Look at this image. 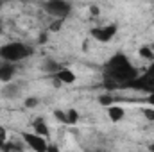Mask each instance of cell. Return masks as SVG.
<instances>
[{
    "label": "cell",
    "instance_id": "3",
    "mask_svg": "<svg viewBox=\"0 0 154 152\" xmlns=\"http://www.w3.org/2000/svg\"><path fill=\"white\" fill-rule=\"evenodd\" d=\"M127 88H134V90H142V91L152 93L154 91V61L151 63L149 70H145L142 75H138L133 82H129Z\"/></svg>",
    "mask_w": 154,
    "mask_h": 152
},
{
    "label": "cell",
    "instance_id": "12",
    "mask_svg": "<svg viewBox=\"0 0 154 152\" xmlns=\"http://www.w3.org/2000/svg\"><path fill=\"white\" fill-rule=\"evenodd\" d=\"M18 93H20V86H18V84L9 82V84H5V86L2 88V95H4L5 99H14V97H18Z\"/></svg>",
    "mask_w": 154,
    "mask_h": 152
},
{
    "label": "cell",
    "instance_id": "9",
    "mask_svg": "<svg viewBox=\"0 0 154 152\" xmlns=\"http://www.w3.org/2000/svg\"><path fill=\"white\" fill-rule=\"evenodd\" d=\"M61 68H63V66H61L57 61H54L52 57H47V59L43 61V65H41V70L47 72V74H52V75H56Z\"/></svg>",
    "mask_w": 154,
    "mask_h": 152
},
{
    "label": "cell",
    "instance_id": "15",
    "mask_svg": "<svg viewBox=\"0 0 154 152\" xmlns=\"http://www.w3.org/2000/svg\"><path fill=\"white\" fill-rule=\"evenodd\" d=\"M77 122H79V113H77V109H68V111H66V123H68V125H75Z\"/></svg>",
    "mask_w": 154,
    "mask_h": 152
},
{
    "label": "cell",
    "instance_id": "25",
    "mask_svg": "<svg viewBox=\"0 0 154 152\" xmlns=\"http://www.w3.org/2000/svg\"><path fill=\"white\" fill-rule=\"evenodd\" d=\"M0 7H2V2H0ZM0 27H2V16H0Z\"/></svg>",
    "mask_w": 154,
    "mask_h": 152
},
{
    "label": "cell",
    "instance_id": "14",
    "mask_svg": "<svg viewBox=\"0 0 154 152\" xmlns=\"http://www.w3.org/2000/svg\"><path fill=\"white\" fill-rule=\"evenodd\" d=\"M97 100H99V104H100V106H106V108L113 106V97H111L109 93H102V95H99V97H97Z\"/></svg>",
    "mask_w": 154,
    "mask_h": 152
},
{
    "label": "cell",
    "instance_id": "1",
    "mask_svg": "<svg viewBox=\"0 0 154 152\" xmlns=\"http://www.w3.org/2000/svg\"><path fill=\"white\" fill-rule=\"evenodd\" d=\"M138 77L136 68L131 65L129 57L122 52H116L115 56L104 65V79L108 88H127L129 82H133Z\"/></svg>",
    "mask_w": 154,
    "mask_h": 152
},
{
    "label": "cell",
    "instance_id": "11",
    "mask_svg": "<svg viewBox=\"0 0 154 152\" xmlns=\"http://www.w3.org/2000/svg\"><path fill=\"white\" fill-rule=\"evenodd\" d=\"M124 114H125V111H124V108H120V106H109V108H108V118H109L111 122H115V123L124 118Z\"/></svg>",
    "mask_w": 154,
    "mask_h": 152
},
{
    "label": "cell",
    "instance_id": "6",
    "mask_svg": "<svg viewBox=\"0 0 154 152\" xmlns=\"http://www.w3.org/2000/svg\"><path fill=\"white\" fill-rule=\"evenodd\" d=\"M116 34V25H104V27H95V29H91V38L97 39V41H100V43H108V41H111L113 36Z\"/></svg>",
    "mask_w": 154,
    "mask_h": 152
},
{
    "label": "cell",
    "instance_id": "4",
    "mask_svg": "<svg viewBox=\"0 0 154 152\" xmlns=\"http://www.w3.org/2000/svg\"><path fill=\"white\" fill-rule=\"evenodd\" d=\"M43 9L48 14L56 16V20H65L72 11V4L65 2V0H48V2L43 4Z\"/></svg>",
    "mask_w": 154,
    "mask_h": 152
},
{
    "label": "cell",
    "instance_id": "13",
    "mask_svg": "<svg viewBox=\"0 0 154 152\" xmlns=\"http://www.w3.org/2000/svg\"><path fill=\"white\" fill-rule=\"evenodd\" d=\"M138 56L142 57V59H147V61H154V48L152 47H149V45H143V47H140V50H138Z\"/></svg>",
    "mask_w": 154,
    "mask_h": 152
},
{
    "label": "cell",
    "instance_id": "26",
    "mask_svg": "<svg viewBox=\"0 0 154 152\" xmlns=\"http://www.w3.org/2000/svg\"><path fill=\"white\" fill-rule=\"evenodd\" d=\"M14 152H22V150H14Z\"/></svg>",
    "mask_w": 154,
    "mask_h": 152
},
{
    "label": "cell",
    "instance_id": "7",
    "mask_svg": "<svg viewBox=\"0 0 154 152\" xmlns=\"http://www.w3.org/2000/svg\"><path fill=\"white\" fill-rule=\"evenodd\" d=\"M13 77H14V65L7 61H0V81L4 84H9Z\"/></svg>",
    "mask_w": 154,
    "mask_h": 152
},
{
    "label": "cell",
    "instance_id": "5",
    "mask_svg": "<svg viewBox=\"0 0 154 152\" xmlns=\"http://www.w3.org/2000/svg\"><path fill=\"white\" fill-rule=\"evenodd\" d=\"M22 140H23V143L29 145V149H32L34 152H47V149H48L47 140L43 136L34 134V132H23L22 134Z\"/></svg>",
    "mask_w": 154,
    "mask_h": 152
},
{
    "label": "cell",
    "instance_id": "2",
    "mask_svg": "<svg viewBox=\"0 0 154 152\" xmlns=\"http://www.w3.org/2000/svg\"><path fill=\"white\" fill-rule=\"evenodd\" d=\"M32 47L25 45V43H20V41H14V43H5L4 47H0V57L2 61H7V63H18V61H23L27 59L31 54H32Z\"/></svg>",
    "mask_w": 154,
    "mask_h": 152
},
{
    "label": "cell",
    "instance_id": "28",
    "mask_svg": "<svg viewBox=\"0 0 154 152\" xmlns=\"http://www.w3.org/2000/svg\"><path fill=\"white\" fill-rule=\"evenodd\" d=\"M152 48H154V45H152Z\"/></svg>",
    "mask_w": 154,
    "mask_h": 152
},
{
    "label": "cell",
    "instance_id": "23",
    "mask_svg": "<svg viewBox=\"0 0 154 152\" xmlns=\"http://www.w3.org/2000/svg\"><path fill=\"white\" fill-rule=\"evenodd\" d=\"M149 104L154 108V91H152V93H149Z\"/></svg>",
    "mask_w": 154,
    "mask_h": 152
},
{
    "label": "cell",
    "instance_id": "24",
    "mask_svg": "<svg viewBox=\"0 0 154 152\" xmlns=\"http://www.w3.org/2000/svg\"><path fill=\"white\" fill-rule=\"evenodd\" d=\"M149 152H154V143H149Z\"/></svg>",
    "mask_w": 154,
    "mask_h": 152
},
{
    "label": "cell",
    "instance_id": "27",
    "mask_svg": "<svg viewBox=\"0 0 154 152\" xmlns=\"http://www.w3.org/2000/svg\"><path fill=\"white\" fill-rule=\"evenodd\" d=\"M91 152H97V150H91Z\"/></svg>",
    "mask_w": 154,
    "mask_h": 152
},
{
    "label": "cell",
    "instance_id": "16",
    "mask_svg": "<svg viewBox=\"0 0 154 152\" xmlns=\"http://www.w3.org/2000/svg\"><path fill=\"white\" fill-rule=\"evenodd\" d=\"M38 104H39V99H38V97H27V99L23 100V106H25V108H29V109L36 108Z\"/></svg>",
    "mask_w": 154,
    "mask_h": 152
},
{
    "label": "cell",
    "instance_id": "19",
    "mask_svg": "<svg viewBox=\"0 0 154 152\" xmlns=\"http://www.w3.org/2000/svg\"><path fill=\"white\" fill-rule=\"evenodd\" d=\"M54 118H56L57 122H63V123H66V111L56 109V111H54Z\"/></svg>",
    "mask_w": 154,
    "mask_h": 152
},
{
    "label": "cell",
    "instance_id": "17",
    "mask_svg": "<svg viewBox=\"0 0 154 152\" xmlns=\"http://www.w3.org/2000/svg\"><path fill=\"white\" fill-rule=\"evenodd\" d=\"M63 22H65V20H54V22L48 25V31H50V32H57V31H61Z\"/></svg>",
    "mask_w": 154,
    "mask_h": 152
},
{
    "label": "cell",
    "instance_id": "8",
    "mask_svg": "<svg viewBox=\"0 0 154 152\" xmlns=\"http://www.w3.org/2000/svg\"><path fill=\"white\" fill-rule=\"evenodd\" d=\"M54 77H56L61 84H74V82H75V74H74L70 68H66V66H63Z\"/></svg>",
    "mask_w": 154,
    "mask_h": 152
},
{
    "label": "cell",
    "instance_id": "20",
    "mask_svg": "<svg viewBox=\"0 0 154 152\" xmlns=\"http://www.w3.org/2000/svg\"><path fill=\"white\" fill-rule=\"evenodd\" d=\"M143 116H145L147 120L154 122V108H145V109H143Z\"/></svg>",
    "mask_w": 154,
    "mask_h": 152
},
{
    "label": "cell",
    "instance_id": "21",
    "mask_svg": "<svg viewBox=\"0 0 154 152\" xmlns=\"http://www.w3.org/2000/svg\"><path fill=\"white\" fill-rule=\"evenodd\" d=\"M90 13H91L93 16H99V7H97V5H90Z\"/></svg>",
    "mask_w": 154,
    "mask_h": 152
},
{
    "label": "cell",
    "instance_id": "18",
    "mask_svg": "<svg viewBox=\"0 0 154 152\" xmlns=\"http://www.w3.org/2000/svg\"><path fill=\"white\" fill-rule=\"evenodd\" d=\"M5 140H7V129L0 125V149H5Z\"/></svg>",
    "mask_w": 154,
    "mask_h": 152
},
{
    "label": "cell",
    "instance_id": "22",
    "mask_svg": "<svg viewBox=\"0 0 154 152\" xmlns=\"http://www.w3.org/2000/svg\"><path fill=\"white\" fill-rule=\"evenodd\" d=\"M47 152H59V150H57V147H56V145L48 143V149H47Z\"/></svg>",
    "mask_w": 154,
    "mask_h": 152
},
{
    "label": "cell",
    "instance_id": "10",
    "mask_svg": "<svg viewBox=\"0 0 154 152\" xmlns=\"http://www.w3.org/2000/svg\"><path fill=\"white\" fill-rule=\"evenodd\" d=\"M32 129H34V134H38V136H47L48 134V125L45 123V120L43 118H34L32 120Z\"/></svg>",
    "mask_w": 154,
    "mask_h": 152
}]
</instances>
